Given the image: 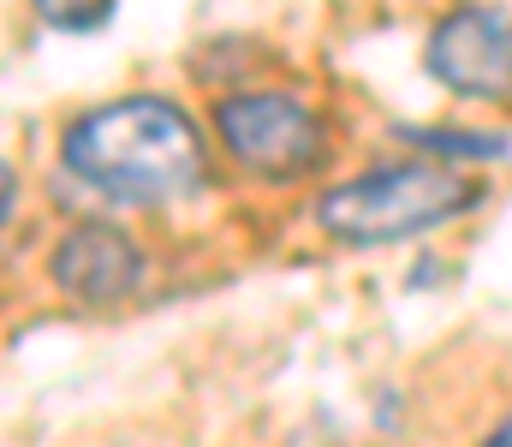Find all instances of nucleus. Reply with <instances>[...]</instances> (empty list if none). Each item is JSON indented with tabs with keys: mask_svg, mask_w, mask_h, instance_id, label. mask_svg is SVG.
Segmentation results:
<instances>
[{
	"mask_svg": "<svg viewBox=\"0 0 512 447\" xmlns=\"http://www.w3.org/2000/svg\"><path fill=\"white\" fill-rule=\"evenodd\" d=\"M203 132L161 96H126L66 132V167L114 203H173L203 179Z\"/></svg>",
	"mask_w": 512,
	"mask_h": 447,
	"instance_id": "1",
	"label": "nucleus"
},
{
	"mask_svg": "<svg viewBox=\"0 0 512 447\" xmlns=\"http://www.w3.org/2000/svg\"><path fill=\"white\" fill-rule=\"evenodd\" d=\"M471 203H477V185L465 173L441 161H399V167H376L364 179L322 191L316 221L346 245H393V239H417L465 215Z\"/></svg>",
	"mask_w": 512,
	"mask_h": 447,
	"instance_id": "2",
	"label": "nucleus"
},
{
	"mask_svg": "<svg viewBox=\"0 0 512 447\" xmlns=\"http://www.w3.org/2000/svg\"><path fill=\"white\" fill-rule=\"evenodd\" d=\"M215 126H221V138L227 149L262 173V179H298V173H310L316 161H322V120L298 102V96H233V102H221V114H215Z\"/></svg>",
	"mask_w": 512,
	"mask_h": 447,
	"instance_id": "3",
	"label": "nucleus"
},
{
	"mask_svg": "<svg viewBox=\"0 0 512 447\" xmlns=\"http://www.w3.org/2000/svg\"><path fill=\"white\" fill-rule=\"evenodd\" d=\"M423 60L459 96H512V18L495 6H465L429 30Z\"/></svg>",
	"mask_w": 512,
	"mask_h": 447,
	"instance_id": "4",
	"label": "nucleus"
},
{
	"mask_svg": "<svg viewBox=\"0 0 512 447\" xmlns=\"http://www.w3.org/2000/svg\"><path fill=\"white\" fill-rule=\"evenodd\" d=\"M54 281L84 304H114L131 298L143 281V257L120 227H102V221H84L60 239L54 251Z\"/></svg>",
	"mask_w": 512,
	"mask_h": 447,
	"instance_id": "5",
	"label": "nucleus"
},
{
	"mask_svg": "<svg viewBox=\"0 0 512 447\" xmlns=\"http://www.w3.org/2000/svg\"><path fill=\"white\" fill-rule=\"evenodd\" d=\"M30 6H36V18L54 24V30H96V24H108V12H114V0H30Z\"/></svg>",
	"mask_w": 512,
	"mask_h": 447,
	"instance_id": "6",
	"label": "nucleus"
},
{
	"mask_svg": "<svg viewBox=\"0 0 512 447\" xmlns=\"http://www.w3.org/2000/svg\"><path fill=\"white\" fill-rule=\"evenodd\" d=\"M417 144L429 149H477L483 161H495V155H507V138H471V132H411Z\"/></svg>",
	"mask_w": 512,
	"mask_h": 447,
	"instance_id": "7",
	"label": "nucleus"
},
{
	"mask_svg": "<svg viewBox=\"0 0 512 447\" xmlns=\"http://www.w3.org/2000/svg\"><path fill=\"white\" fill-rule=\"evenodd\" d=\"M495 442H512V418L501 424V430H495Z\"/></svg>",
	"mask_w": 512,
	"mask_h": 447,
	"instance_id": "8",
	"label": "nucleus"
}]
</instances>
